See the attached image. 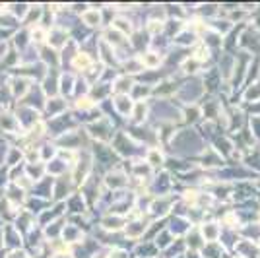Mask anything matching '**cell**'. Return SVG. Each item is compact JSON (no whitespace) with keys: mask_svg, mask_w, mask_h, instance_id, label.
I'll list each match as a JSON object with an SVG mask.
<instances>
[{"mask_svg":"<svg viewBox=\"0 0 260 258\" xmlns=\"http://www.w3.org/2000/svg\"><path fill=\"white\" fill-rule=\"evenodd\" d=\"M8 89H10V95L16 99H23V97L29 93L31 89V78H23V76H14L8 82Z\"/></svg>","mask_w":260,"mask_h":258,"instance_id":"6da1fadb","label":"cell"},{"mask_svg":"<svg viewBox=\"0 0 260 258\" xmlns=\"http://www.w3.org/2000/svg\"><path fill=\"white\" fill-rule=\"evenodd\" d=\"M68 43V31L62 27H53V29H47V43L51 49L58 51Z\"/></svg>","mask_w":260,"mask_h":258,"instance_id":"7a4b0ae2","label":"cell"},{"mask_svg":"<svg viewBox=\"0 0 260 258\" xmlns=\"http://www.w3.org/2000/svg\"><path fill=\"white\" fill-rule=\"evenodd\" d=\"M64 109H66L64 97H58V95L47 97V101H45V113H47L49 117H58V115H62Z\"/></svg>","mask_w":260,"mask_h":258,"instance_id":"3957f363","label":"cell"},{"mask_svg":"<svg viewBox=\"0 0 260 258\" xmlns=\"http://www.w3.org/2000/svg\"><path fill=\"white\" fill-rule=\"evenodd\" d=\"M0 128L8 130V132H22L18 118L10 111H0Z\"/></svg>","mask_w":260,"mask_h":258,"instance_id":"277c9868","label":"cell"},{"mask_svg":"<svg viewBox=\"0 0 260 258\" xmlns=\"http://www.w3.org/2000/svg\"><path fill=\"white\" fill-rule=\"evenodd\" d=\"M72 66L76 68L78 72H87L93 66V60L87 53H76L74 58H72Z\"/></svg>","mask_w":260,"mask_h":258,"instance_id":"5b68a950","label":"cell"},{"mask_svg":"<svg viewBox=\"0 0 260 258\" xmlns=\"http://www.w3.org/2000/svg\"><path fill=\"white\" fill-rule=\"evenodd\" d=\"M82 20H84V23L89 25V27H95V25L101 23V14H99L98 10H86L84 16H82Z\"/></svg>","mask_w":260,"mask_h":258,"instance_id":"8992f818","label":"cell"},{"mask_svg":"<svg viewBox=\"0 0 260 258\" xmlns=\"http://www.w3.org/2000/svg\"><path fill=\"white\" fill-rule=\"evenodd\" d=\"M23 159V151L22 150H16V148H12L10 150V155H8V165L14 167L16 163H20Z\"/></svg>","mask_w":260,"mask_h":258,"instance_id":"52a82bcc","label":"cell"},{"mask_svg":"<svg viewBox=\"0 0 260 258\" xmlns=\"http://www.w3.org/2000/svg\"><path fill=\"white\" fill-rule=\"evenodd\" d=\"M6 258H31V254H27V250H20V248H14L10 254H6Z\"/></svg>","mask_w":260,"mask_h":258,"instance_id":"ba28073f","label":"cell"}]
</instances>
